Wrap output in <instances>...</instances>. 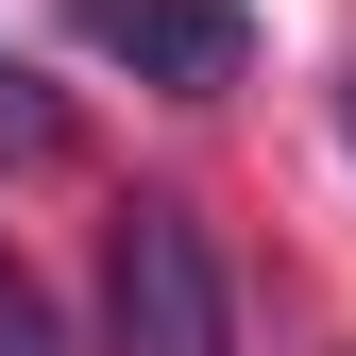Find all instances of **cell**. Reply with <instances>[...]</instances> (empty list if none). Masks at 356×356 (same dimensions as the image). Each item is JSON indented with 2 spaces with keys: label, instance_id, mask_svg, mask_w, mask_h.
Here are the masks:
<instances>
[{
  "label": "cell",
  "instance_id": "cell-4",
  "mask_svg": "<svg viewBox=\"0 0 356 356\" xmlns=\"http://www.w3.org/2000/svg\"><path fill=\"white\" fill-rule=\"evenodd\" d=\"M0 356H51V305H34V272L0 254Z\"/></svg>",
  "mask_w": 356,
  "mask_h": 356
},
{
  "label": "cell",
  "instance_id": "cell-1",
  "mask_svg": "<svg viewBox=\"0 0 356 356\" xmlns=\"http://www.w3.org/2000/svg\"><path fill=\"white\" fill-rule=\"evenodd\" d=\"M102 356H238V289H220L187 204H119V238H102Z\"/></svg>",
  "mask_w": 356,
  "mask_h": 356
},
{
  "label": "cell",
  "instance_id": "cell-3",
  "mask_svg": "<svg viewBox=\"0 0 356 356\" xmlns=\"http://www.w3.org/2000/svg\"><path fill=\"white\" fill-rule=\"evenodd\" d=\"M51 153H68V102H51L17 51H0V170H51Z\"/></svg>",
  "mask_w": 356,
  "mask_h": 356
},
{
  "label": "cell",
  "instance_id": "cell-2",
  "mask_svg": "<svg viewBox=\"0 0 356 356\" xmlns=\"http://www.w3.org/2000/svg\"><path fill=\"white\" fill-rule=\"evenodd\" d=\"M68 51L136 68V85H170V102H220V85L254 68V17L238 0H68Z\"/></svg>",
  "mask_w": 356,
  "mask_h": 356
}]
</instances>
